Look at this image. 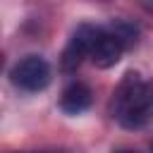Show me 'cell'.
Instances as JSON below:
<instances>
[{
    "label": "cell",
    "instance_id": "6da1fadb",
    "mask_svg": "<svg viewBox=\"0 0 153 153\" xmlns=\"http://www.w3.org/2000/svg\"><path fill=\"white\" fill-rule=\"evenodd\" d=\"M110 115L122 129H141L153 120V79L141 72H127L117 84Z\"/></svg>",
    "mask_w": 153,
    "mask_h": 153
},
{
    "label": "cell",
    "instance_id": "7a4b0ae2",
    "mask_svg": "<svg viewBox=\"0 0 153 153\" xmlns=\"http://www.w3.org/2000/svg\"><path fill=\"white\" fill-rule=\"evenodd\" d=\"M10 79H12V84L17 88H22L26 93H38V91H43L50 84L53 69H50L45 57L26 55V57L14 62V67L10 69Z\"/></svg>",
    "mask_w": 153,
    "mask_h": 153
},
{
    "label": "cell",
    "instance_id": "3957f363",
    "mask_svg": "<svg viewBox=\"0 0 153 153\" xmlns=\"http://www.w3.org/2000/svg\"><path fill=\"white\" fill-rule=\"evenodd\" d=\"M86 36H88V57L96 67L108 69V67H115L120 62L124 45L115 38V33L108 26L86 24Z\"/></svg>",
    "mask_w": 153,
    "mask_h": 153
},
{
    "label": "cell",
    "instance_id": "277c9868",
    "mask_svg": "<svg viewBox=\"0 0 153 153\" xmlns=\"http://www.w3.org/2000/svg\"><path fill=\"white\" fill-rule=\"evenodd\" d=\"M88 57V36H86V24H79L67 43V48L62 50L60 57V67L62 72H74L84 60Z\"/></svg>",
    "mask_w": 153,
    "mask_h": 153
},
{
    "label": "cell",
    "instance_id": "5b68a950",
    "mask_svg": "<svg viewBox=\"0 0 153 153\" xmlns=\"http://www.w3.org/2000/svg\"><path fill=\"white\" fill-rule=\"evenodd\" d=\"M91 100H93L91 88L81 81H72L60 96V110L67 115H81L84 110L91 108Z\"/></svg>",
    "mask_w": 153,
    "mask_h": 153
},
{
    "label": "cell",
    "instance_id": "8992f818",
    "mask_svg": "<svg viewBox=\"0 0 153 153\" xmlns=\"http://www.w3.org/2000/svg\"><path fill=\"white\" fill-rule=\"evenodd\" d=\"M108 29H110V31L115 33V38L124 45V50H127V48H131V45L139 41V29H136L131 22H127V19H115Z\"/></svg>",
    "mask_w": 153,
    "mask_h": 153
},
{
    "label": "cell",
    "instance_id": "52a82bcc",
    "mask_svg": "<svg viewBox=\"0 0 153 153\" xmlns=\"http://www.w3.org/2000/svg\"><path fill=\"white\" fill-rule=\"evenodd\" d=\"M115 153H134V151H115Z\"/></svg>",
    "mask_w": 153,
    "mask_h": 153
},
{
    "label": "cell",
    "instance_id": "ba28073f",
    "mask_svg": "<svg viewBox=\"0 0 153 153\" xmlns=\"http://www.w3.org/2000/svg\"><path fill=\"white\" fill-rule=\"evenodd\" d=\"M57 153H60V151H57Z\"/></svg>",
    "mask_w": 153,
    "mask_h": 153
}]
</instances>
